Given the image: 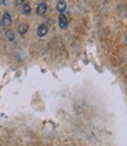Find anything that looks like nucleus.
Returning <instances> with one entry per match:
<instances>
[{
  "mask_svg": "<svg viewBox=\"0 0 127 146\" xmlns=\"http://www.w3.org/2000/svg\"><path fill=\"white\" fill-rule=\"evenodd\" d=\"M47 32H48V27L45 24H40L38 27V36L39 38H44V36L47 34Z\"/></svg>",
  "mask_w": 127,
  "mask_h": 146,
  "instance_id": "obj_1",
  "label": "nucleus"
},
{
  "mask_svg": "<svg viewBox=\"0 0 127 146\" xmlns=\"http://www.w3.org/2000/svg\"><path fill=\"white\" fill-rule=\"evenodd\" d=\"M46 12H47V4L46 3H40L37 7V14L39 17H42Z\"/></svg>",
  "mask_w": 127,
  "mask_h": 146,
  "instance_id": "obj_2",
  "label": "nucleus"
},
{
  "mask_svg": "<svg viewBox=\"0 0 127 146\" xmlns=\"http://www.w3.org/2000/svg\"><path fill=\"white\" fill-rule=\"evenodd\" d=\"M59 26H60V29H62V30H66L67 26H68L67 18H66V15H64L62 13L59 15Z\"/></svg>",
  "mask_w": 127,
  "mask_h": 146,
  "instance_id": "obj_3",
  "label": "nucleus"
},
{
  "mask_svg": "<svg viewBox=\"0 0 127 146\" xmlns=\"http://www.w3.org/2000/svg\"><path fill=\"white\" fill-rule=\"evenodd\" d=\"M1 24L4 25V26H8V25H11L12 24V18H11V15H10V13H4V15H3V19H1Z\"/></svg>",
  "mask_w": 127,
  "mask_h": 146,
  "instance_id": "obj_4",
  "label": "nucleus"
},
{
  "mask_svg": "<svg viewBox=\"0 0 127 146\" xmlns=\"http://www.w3.org/2000/svg\"><path fill=\"white\" fill-rule=\"evenodd\" d=\"M21 12H22V14H25V15H31L32 10H31L30 4L24 3V4H22V6H21Z\"/></svg>",
  "mask_w": 127,
  "mask_h": 146,
  "instance_id": "obj_5",
  "label": "nucleus"
},
{
  "mask_svg": "<svg viewBox=\"0 0 127 146\" xmlns=\"http://www.w3.org/2000/svg\"><path fill=\"white\" fill-rule=\"evenodd\" d=\"M27 30H28V24L27 23H21L19 26H18V31H19V33L22 35L27 32Z\"/></svg>",
  "mask_w": 127,
  "mask_h": 146,
  "instance_id": "obj_6",
  "label": "nucleus"
},
{
  "mask_svg": "<svg viewBox=\"0 0 127 146\" xmlns=\"http://www.w3.org/2000/svg\"><path fill=\"white\" fill-rule=\"evenodd\" d=\"M57 10H58L60 13H62L64 11L66 10V3H65V1H62V0L58 1V4H57Z\"/></svg>",
  "mask_w": 127,
  "mask_h": 146,
  "instance_id": "obj_7",
  "label": "nucleus"
},
{
  "mask_svg": "<svg viewBox=\"0 0 127 146\" xmlns=\"http://www.w3.org/2000/svg\"><path fill=\"white\" fill-rule=\"evenodd\" d=\"M6 38L8 39V41H14L15 35H14V33H13L12 30H7L6 31Z\"/></svg>",
  "mask_w": 127,
  "mask_h": 146,
  "instance_id": "obj_8",
  "label": "nucleus"
},
{
  "mask_svg": "<svg viewBox=\"0 0 127 146\" xmlns=\"http://www.w3.org/2000/svg\"><path fill=\"white\" fill-rule=\"evenodd\" d=\"M17 1V4H19V5H22L24 3H25V0H15Z\"/></svg>",
  "mask_w": 127,
  "mask_h": 146,
  "instance_id": "obj_9",
  "label": "nucleus"
},
{
  "mask_svg": "<svg viewBox=\"0 0 127 146\" xmlns=\"http://www.w3.org/2000/svg\"><path fill=\"white\" fill-rule=\"evenodd\" d=\"M1 3H5V0H0V4H1Z\"/></svg>",
  "mask_w": 127,
  "mask_h": 146,
  "instance_id": "obj_10",
  "label": "nucleus"
}]
</instances>
